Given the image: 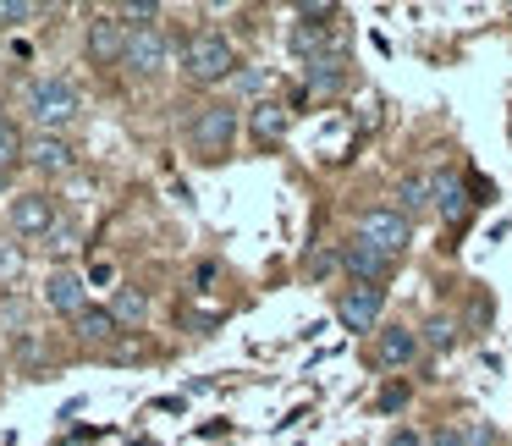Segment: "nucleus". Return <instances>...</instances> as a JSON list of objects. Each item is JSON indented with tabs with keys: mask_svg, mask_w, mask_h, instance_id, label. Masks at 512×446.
Wrapping results in <instances>:
<instances>
[{
	"mask_svg": "<svg viewBox=\"0 0 512 446\" xmlns=\"http://www.w3.org/2000/svg\"><path fill=\"white\" fill-rule=\"evenodd\" d=\"M116 17H122L127 28H155L160 17H166V6H160V0H127V6H116Z\"/></svg>",
	"mask_w": 512,
	"mask_h": 446,
	"instance_id": "6ab92c4d",
	"label": "nucleus"
},
{
	"mask_svg": "<svg viewBox=\"0 0 512 446\" xmlns=\"http://www.w3.org/2000/svg\"><path fill=\"white\" fill-rule=\"evenodd\" d=\"M419 353H424V336H419V325H408V320L380 325L375 342H369V364L375 369H408V364H419Z\"/></svg>",
	"mask_w": 512,
	"mask_h": 446,
	"instance_id": "39448f33",
	"label": "nucleus"
},
{
	"mask_svg": "<svg viewBox=\"0 0 512 446\" xmlns=\"http://www.w3.org/2000/svg\"><path fill=\"white\" fill-rule=\"evenodd\" d=\"M419 336H424V347H435V353H446V347H452V342H457V325H452V320H446V314H435V320H430V325H424V331H419Z\"/></svg>",
	"mask_w": 512,
	"mask_h": 446,
	"instance_id": "4be33fe9",
	"label": "nucleus"
},
{
	"mask_svg": "<svg viewBox=\"0 0 512 446\" xmlns=\"http://www.w3.org/2000/svg\"><path fill=\"white\" fill-rule=\"evenodd\" d=\"M408 397H413V391L402 386V380H391V386L380 391V402H375V408H380V413H397V408H408Z\"/></svg>",
	"mask_w": 512,
	"mask_h": 446,
	"instance_id": "5701e85b",
	"label": "nucleus"
},
{
	"mask_svg": "<svg viewBox=\"0 0 512 446\" xmlns=\"http://www.w3.org/2000/svg\"><path fill=\"white\" fill-rule=\"evenodd\" d=\"M111 314H116V325H144L149 298L138 287H122V292H116V303H111Z\"/></svg>",
	"mask_w": 512,
	"mask_h": 446,
	"instance_id": "a211bd4d",
	"label": "nucleus"
},
{
	"mask_svg": "<svg viewBox=\"0 0 512 446\" xmlns=\"http://www.w3.org/2000/svg\"><path fill=\"white\" fill-rule=\"evenodd\" d=\"M72 325H78V336H83L89 347H105V342L116 336V314H111V309H100V303H89V309H83Z\"/></svg>",
	"mask_w": 512,
	"mask_h": 446,
	"instance_id": "f3484780",
	"label": "nucleus"
},
{
	"mask_svg": "<svg viewBox=\"0 0 512 446\" xmlns=\"http://www.w3.org/2000/svg\"><path fill=\"white\" fill-rule=\"evenodd\" d=\"M386 446H430V441H424V435L413 430V424H397V430L386 435Z\"/></svg>",
	"mask_w": 512,
	"mask_h": 446,
	"instance_id": "393cba45",
	"label": "nucleus"
},
{
	"mask_svg": "<svg viewBox=\"0 0 512 446\" xmlns=\"http://www.w3.org/2000/svg\"><path fill=\"white\" fill-rule=\"evenodd\" d=\"M292 127V111L281 100H254L248 105V133H254V144H281Z\"/></svg>",
	"mask_w": 512,
	"mask_h": 446,
	"instance_id": "4468645a",
	"label": "nucleus"
},
{
	"mask_svg": "<svg viewBox=\"0 0 512 446\" xmlns=\"http://www.w3.org/2000/svg\"><path fill=\"white\" fill-rule=\"evenodd\" d=\"M342 276L353 281V287H386V281L397 276V259L369 248V243H358V237H347L342 243Z\"/></svg>",
	"mask_w": 512,
	"mask_h": 446,
	"instance_id": "0eeeda50",
	"label": "nucleus"
},
{
	"mask_svg": "<svg viewBox=\"0 0 512 446\" xmlns=\"http://www.w3.org/2000/svg\"><path fill=\"white\" fill-rule=\"evenodd\" d=\"M56 199L50 193H17L12 199V232L17 237H34V243H45V237H56Z\"/></svg>",
	"mask_w": 512,
	"mask_h": 446,
	"instance_id": "9d476101",
	"label": "nucleus"
},
{
	"mask_svg": "<svg viewBox=\"0 0 512 446\" xmlns=\"http://www.w3.org/2000/svg\"><path fill=\"white\" fill-rule=\"evenodd\" d=\"M353 237L369 243V248H380V254H391V259H402L408 243H413V221L397 210V204H369V210H358Z\"/></svg>",
	"mask_w": 512,
	"mask_h": 446,
	"instance_id": "20e7f679",
	"label": "nucleus"
},
{
	"mask_svg": "<svg viewBox=\"0 0 512 446\" xmlns=\"http://www.w3.org/2000/svg\"><path fill=\"white\" fill-rule=\"evenodd\" d=\"M45 303L56 314H67V320H78V314L89 309V281H83L78 270H50L45 276Z\"/></svg>",
	"mask_w": 512,
	"mask_h": 446,
	"instance_id": "f8f14e48",
	"label": "nucleus"
},
{
	"mask_svg": "<svg viewBox=\"0 0 512 446\" xmlns=\"http://www.w3.org/2000/svg\"><path fill=\"white\" fill-rule=\"evenodd\" d=\"M430 446H463V430H457V424H446V430L430 435Z\"/></svg>",
	"mask_w": 512,
	"mask_h": 446,
	"instance_id": "a878e982",
	"label": "nucleus"
},
{
	"mask_svg": "<svg viewBox=\"0 0 512 446\" xmlns=\"http://www.w3.org/2000/svg\"><path fill=\"white\" fill-rule=\"evenodd\" d=\"M23 155H28V138L17 133L12 122H0V177H6V171H12Z\"/></svg>",
	"mask_w": 512,
	"mask_h": 446,
	"instance_id": "412c9836",
	"label": "nucleus"
},
{
	"mask_svg": "<svg viewBox=\"0 0 512 446\" xmlns=\"http://www.w3.org/2000/svg\"><path fill=\"white\" fill-rule=\"evenodd\" d=\"M83 50H89L94 67H122V56H127V23L116 12L89 17V28H83Z\"/></svg>",
	"mask_w": 512,
	"mask_h": 446,
	"instance_id": "6e6552de",
	"label": "nucleus"
},
{
	"mask_svg": "<svg viewBox=\"0 0 512 446\" xmlns=\"http://www.w3.org/2000/svg\"><path fill=\"white\" fill-rule=\"evenodd\" d=\"M397 210L408 215H424V210H435V171H408V177L397 182Z\"/></svg>",
	"mask_w": 512,
	"mask_h": 446,
	"instance_id": "2eb2a0df",
	"label": "nucleus"
},
{
	"mask_svg": "<svg viewBox=\"0 0 512 446\" xmlns=\"http://www.w3.org/2000/svg\"><path fill=\"white\" fill-rule=\"evenodd\" d=\"M237 133H243V111H237L232 100H204V105H193V116H188V149L204 160V166H215V160L232 155Z\"/></svg>",
	"mask_w": 512,
	"mask_h": 446,
	"instance_id": "f257e3e1",
	"label": "nucleus"
},
{
	"mask_svg": "<svg viewBox=\"0 0 512 446\" xmlns=\"http://www.w3.org/2000/svg\"><path fill=\"white\" fill-rule=\"evenodd\" d=\"M457 430H463V446H490V441H496L485 419H468V424H457Z\"/></svg>",
	"mask_w": 512,
	"mask_h": 446,
	"instance_id": "b1692460",
	"label": "nucleus"
},
{
	"mask_svg": "<svg viewBox=\"0 0 512 446\" xmlns=\"http://www.w3.org/2000/svg\"><path fill=\"white\" fill-rule=\"evenodd\" d=\"M303 83H309L314 100H336V94L353 83V67H347V56H325V61H309L303 67Z\"/></svg>",
	"mask_w": 512,
	"mask_h": 446,
	"instance_id": "ddd939ff",
	"label": "nucleus"
},
{
	"mask_svg": "<svg viewBox=\"0 0 512 446\" xmlns=\"http://www.w3.org/2000/svg\"><path fill=\"white\" fill-rule=\"evenodd\" d=\"M72 243H78V232H72V226H56V237H50V248H56V254H67Z\"/></svg>",
	"mask_w": 512,
	"mask_h": 446,
	"instance_id": "bb28decb",
	"label": "nucleus"
},
{
	"mask_svg": "<svg viewBox=\"0 0 512 446\" xmlns=\"http://www.w3.org/2000/svg\"><path fill=\"white\" fill-rule=\"evenodd\" d=\"M45 6L39 0H0V28H23V23H39Z\"/></svg>",
	"mask_w": 512,
	"mask_h": 446,
	"instance_id": "aec40b11",
	"label": "nucleus"
},
{
	"mask_svg": "<svg viewBox=\"0 0 512 446\" xmlns=\"http://www.w3.org/2000/svg\"><path fill=\"white\" fill-rule=\"evenodd\" d=\"M23 105H28V116L39 122V133H61V127H72L83 116V94H78V83L72 78H34L28 83V94H23Z\"/></svg>",
	"mask_w": 512,
	"mask_h": 446,
	"instance_id": "7ed1b4c3",
	"label": "nucleus"
},
{
	"mask_svg": "<svg viewBox=\"0 0 512 446\" xmlns=\"http://www.w3.org/2000/svg\"><path fill=\"white\" fill-rule=\"evenodd\" d=\"M182 72H188V83H199V89H221V83H232L237 78L232 39H226L221 28H193L188 45H182Z\"/></svg>",
	"mask_w": 512,
	"mask_h": 446,
	"instance_id": "f03ea898",
	"label": "nucleus"
},
{
	"mask_svg": "<svg viewBox=\"0 0 512 446\" xmlns=\"http://www.w3.org/2000/svg\"><path fill=\"white\" fill-rule=\"evenodd\" d=\"M28 166L39 171V177H67L72 166H78V144L72 138H61V133H34L28 138Z\"/></svg>",
	"mask_w": 512,
	"mask_h": 446,
	"instance_id": "9b49d317",
	"label": "nucleus"
},
{
	"mask_svg": "<svg viewBox=\"0 0 512 446\" xmlns=\"http://www.w3.org/2000/svg\"><path fill=\"white\" fill-rule=\"evenodd\" d=\"M380 314H386V287H342L336 292V320H342V331L353 336H375L380 331Z\"/></svg>",
	"mask_w": 512,
	"mask_h": 446,
	"instance_id": "423d86ee",
	"label": "nucleus"
},
{
	"mask_svg": "<svg viewBox=\"0 0 512 446\" xmlns=\"http://www.w3.org/2000/svg\"><path fill=\"white\" fill-rule=\"evenodd\" d=\"M166 61H171V45H166V34H160V28H127L122 67L133 72V78H160V72H166Z\"/></svg>",
	"mask_w": 512,
	"mask_h": 446,
	"instance_id": "1a4fd4ad",
	"label": "nucleus"
},
{
	"mask_svg": "<svg viewBox=\"0 0 512 446\" xmlns=\"http://www.w3.org/2000/svg\"><path fill=\"white\" fill-rule=\"evenodd\" d=\"M468 204H474V199H468V188H463L457 177H435V215H441L446 226H457V221H463V215H468Z\"/></svg>",
	"mask_w": 512,
	"mask_h": 446,
	"instance_id": "dca6fc26",
	"label": "nucleus"
}]
</instances>
